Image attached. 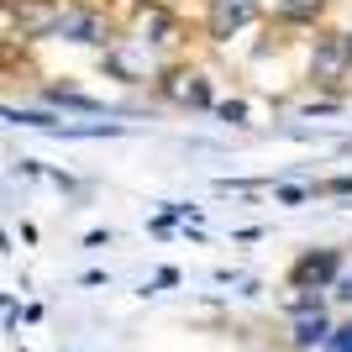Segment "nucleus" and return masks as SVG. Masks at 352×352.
<instances>
[{
    "instance_id": "obj_7",
    "label": "nucleus",
    "mask_w": 352,
    "mask_h": 352,
    "mask_svg": "<svg viewBox=\"0 0 352 352\" xmlns=\"http://www.w3.org/2000/svg\"><path fill=\"white\" fill-rule=\"evenodd\" d=\"M263 21V0H206L200 6V32L210 43H232L236 32Z\"/></svg>"
},
{
    "instance_id": "obj_10",
    "label": "nucleus",
    "mask_w": 352,
    "mask_h": 352,
    "mask_svg": "<svg viewBox=\"0 0 352 352\" xmlns=\"http://www.w3.org/2000/svg\"><path fill=\"white\" fill-rule=\"evenodd\" d=\"M331 0H274V21L279 27H326Z\"/></svg>"
},
{
    "instance_id": "obj_6",
    "label": "nucleus",
    "mask_w": 352,
    "mask_h": 352,
    "mask_svg": "<svg viewBox=\"0 0 352 352\" xmlns=\"http://www.w3.org/2000/svg\"><path fill=\"white\" fill-rule=\"evenodd\" d=\"M342 274H347V248H305L300 258L289 263V289H321V294H331L342 284Z\"/></svg>"
},
{
    "instance_id": "obj_13",
    "label": "nucleus",
    "mask_w": 352,
    "mask_h": 352,
    "mask_svg": "<svg viewBox=\"0 0 352 352\" xmlns=\"http://www.w3.org/2000/svg\"><path fill=\"white\" fill-rule=\"evenodd\" d=\"M274 195H279V206H305V200H310L316 190H310V184H279Z\"/></svg>"
},
{
    "instance_id": "obj_15",
    "label": "nucleus",
    "mask_w": 352,
    "mask_h": 352,
    "mask_svg": "<svg viewBox=\"0 0 352 352\" xmlns=\"http://www.w3.org/2000/svg\"><path fill=\"white\" fill-rule=\"evenodd\" d=\"M326 352H352V316L331 331V342H326Z\"/></svg>"
},
{
    "instance_id": "obj_1",
    "label": "nucleus",
    "mask_w": 352,
    "mask_h": 352,
    "mask_svg": "<svg viewBox=\"0 0 352 352\" xmlns=\"http://www.w3.org/2000/svg\"><path fill=\"white\" fill-rule=\"evenodd\" d=\"M305 85L321 95V100H342L352 89V32L342 27H321L316 43H310L305 58Z\"/></svg>"
},
{
    "instance_id": "obj_11",
    "label": "nucleus",
    "mask_w": 352,
    "mask_h": 352,
    "mask_svg": "<svg viewBox=\"0 0 352 352\" xmlns=\"http://www.w3.org/2000/svg\"><path fill=\"white\" fill-rule=\"evenodd\" d=\"M43 105L47 111H85V116H100L105 111V100H95V95H85L74 85H43Z\"/></svg>"
},
{
    "instance_id": "obj_2",
    "label": "nucleus",
    "mask_w": 352,
    "mask_h": 352,
    "mask_svg": "<svg viewBox=\"0 0 352 352\" xmlns=\"http://www.w3.org/2000/svg\"><path fill=\"white\" fill-rule=\"evenodd\" d=\"M163 105H174V111H216V79L210 69H200L195 58H174L168 69L158 74V85H153Z\"/></svg>"
},
{
    "instance_id": "obj_17",
    "label": "nucleus",
    "mask_w": 352,
    "mask_h": 352,
    "mask_svg": "<svg viewBox=\"0 0 352 352\" xmlns=\"http://www.w3.org/2000/svg\"><path fill=\"white\" fill-rule=\"evenodd\" d=\"M331 294H337L342 305H352V274H342V284H337V289H331Z\"/></svg>"
},
{
    "instance_id": "obj_4",
    "label": "nucleus",
    "mask_w": 352,
    "mask_h": 352,
    "mask_svg": "<svg viewBox=\"0 0 352 352\" xmlns=\"http://www.w3.org/2000/svg\"><path fill=\"white\" fill-rule=\"evenodd\" d=\"M100 69L111 74V79H121V85H158V74L168 69V58H163V53H153L142 37H132V32H126L111 53H100Z\"/></svg>"
},
{
    "instance_id": "obj_3",
    "label": "nucleus",
    "mask_w": 352,
    "mask_h": 352,
    "mask_svg": "<svg viewBox=\"0 0 352 352\" xmlns=\"http://www.w3.org/2000/svg\"><path fill=\"white\" fill-rule=\"evenodd\" d=\"M53 37H58V43H79V47H100V53H111L126 32L116 27V16L105 11L100 0H69Z\"/></svg>"
},
{
    "instance_id": "obj_16",
    "label": "nucleus",
    "mask_w": 352,
    "mask_h": 352,
    "mask_svg": "<svg viewBox=\"0 0 352 352\" xmlns=\"http://www.w3.org/2000/svg\"><path fill=\"white\" fill-rule=\"evenodd\" d=\"M168 284H179V268H163V274H158L153 284H147L142 294H158V289H168Z\"/></svg>"
},
{
    "instance_id": "obj_8",
    "label": "nucleus",
    "mask_w": 352,
    "mask_h": 352,
    "mask_svg": "<svg viewBox=\"0 0 352 352\" xmlns=\"http://www.w3.org/2000/svg\"><path fill=\"white\" fill-rule=\"evenodd\" d=\"M132 37H142L153 53H179V43H184V21H179L168 6H158V0H147V6H137V27H132ZM174 63V58H168Z\"/></svg>"
},
{
    "instance_id": "obj_9",
    "label": "nucleus",
    "mask_w": 352,
    "mask_h": 352,
    "mask_svg": "<svg viewBox=\"0 0 352 352\" xmlns=\"http://www.w3.org/2000/svg\"><path fill=\"white\" fill-rule=\"evenodd\" d=\"M331 331H337V321L326 316V310H310V316H289V347L294 352H326V342H331Z\"/></svg>"
},
{
    "instance_id": "obj_14",
    "label": "nucleus",
    "mask_w": 352,
    "mask_h": 352,
    "mask_svg": "<svg viewBox=\"0 0 352 352\" xmlns=\"http://www.w3.org/2000/svg\"><path fill=\"white\" fill-rule=\"evenodd\" d=\"M310 190H316V195H352V174H337V179H316Z\"/></svg>"
},
{
    "instance_id": "obj_12",
    "label": "nucleus",
    "mask_w": 352,
    "mask_h": 352,
    "mask_svg": "<svg viewBox=\"0 0 352 352\" xmlns=\"http://www.w3.org/2000/svg\"><path fill=\"white\" fill-rule=\"evenodd\" d=\"M216 116H221V126H236V132H248V126H252V121H248V100H221Z\"/></svg>"
},
{
    "instance_id": "obj_5",
    "label": "nucleus",
    "mask_w": 352,
    "mask_h": 352,
    "mask_svg": "<svg viewBox=\"0 0 352 352\" xmlns=\"http://www.w3.org/2000/svg\"><path fill=\"white\" fill-rule=\"evenodd\" d=\"M63 6L69 0H6L0 6V16H6V43H43V37H53L63 21Z\"/></svg>"
},
{
    "instance_id": "obj_18",
    "label": "nucleus",
    "mask_w": 352,
    "mask_h": 352,
    "mask_svg": "<svg viewBox=\"0 0 352 352\" xmlns=\"http://www.w3.org/2000/svg\"><path fill=\"white\" fill-rule=\"evenodd\" d=\"M16 174H27V179H37V174H43V163H37V158H21V163H16Z\"/></svg>"
}]
</instances>
